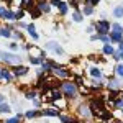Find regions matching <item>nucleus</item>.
Listing matches in <instances>:
<instances>
[{"label": "nucleus", "mask_w": 123, "mask_h": 123, "mask_svg": "<svg viewBox=\"0 0 123 123\" xmlns=\"http://www.w3.org/2000/svg\"><path fill=\"white\" fill-rule=\"evenodd\" d=\"M113 15H115V17H118V18L123 17V7H122V5H120V7H117V8L113 10Z\"/></svg>", "instance_id": "obj_11"}, {"label": "nucleus", "mask_w": 123, "mask_h": 123, "mask_svg": "<svg viewBox=\"0 0 123 123\" xmlns=\"http://www.w3.org/2000/svg\"><path fill=\"white\" fill-rule=\"evenodd\" d=\"M84 13H85V15H90V13H92V7H90V5H87V7L84 8Z\"/></svg>", "instance_id": "obj_24"}, {"label": "nucleus", "mask_w": 123, "mask_h": 123, "mask_svg": "<svg viewBox=\"0 0 123 123\" xmlns=\"http://www.w3.org/2000/svg\"><path fill=\"white\" fill-rule=\"evenodd\" d=\"M72 18H74V21H80V20H82V17H80V13H79V12H76V13L72 15Z\"/></svg>", "instance_id": "obj_22"}, {"label": "nucleus", "mask_w": 123, "mask_h": 123, "mask_svg": "<svg viewBox=\"0 0 123 123\" xmlns=\"http://www.w3.org/2000/svg\"><path fill=\"white\" fill-rule=\"evenodd\" d=\"M108 28H110V25H108L105 20H102V21H98V23H97V31H98L100 35H105V33L108 31Z\"/></svg>", "instance_id": "obj_4"}, {"label": "nucleus", "mask_w": 123, "mask_h": 123, "mask_svg": "<svg viewBox=\"0 0 123 123\" xmlns=\"http://www.w3.org/2000/svg\"><path fill=\"white\" fill-rule=\"evenodd\" d=\"M104 53L105 54H113V48L110 46V44H105L104 46Z\"/></svg>", "instance_id": "obj_13"}, {"label": "nucleus", "mask_w": 123, "mask_h": 123, "mask_svg": "<svg viewBox=\"0 0 123 123\" xmlns=\"http://www.w3.org/2000/svg\"><path fill=\"white\" fill-rule=\"evenodd\" d=\"M2 100H3V97H2V95H0V104H2Z\"/></svg>", "instance_id": "obj_34"}, {"label": "nucleus", "mask_w": 123, "mask_h": 123, "mask_svg": "<svg viewBox=\"0 0 123 123\" xmlns=\"http://www.w3.org/2000/svg\"><path fill=\"white\" fill-rule=\"evenodd\" d=\"M117 72H118V76H123V66H118V67H117Z\"/></svg>", "instance_id": "obj_27"}, {"label": "nucleus", "mask_w": 123, "mask_h": 123, "mask_svg": "<svg viewBox=\"0 0 123 123\" xmlns=\"http://www.w3.org/2000/svg\"><path fill=\"white\" fill-rule=\"evenodd\" d=\"M44 115H49V117H57V113H59V110H54V108H48V110H44L43 112Z\"/></svg>", "instance_id": "obj_9"}, {"label": "nucleus", "mask_w": 123, "mask_h": 123, "mask_svg": "<svg viewBox=\"0 0 123 123\" xmlns=\"http://www.w3.org/2000/svg\"><path fill=\"white\" fill-rule=\"evenodd\" d=\"M59 10H61V13L64 15V13L67 12V5H66V3H62V2H61V5H59Z\"/></svg>", "instance_id": "obj_19"}, {"label": "nucleus", "mask_w": 123, "mask_h": 123, "mask_svg": "<svg viewBox=\"0 0 123 123\" xmlns=\"http://www.w3.org/2000/svg\"><path fill=\"white\" fill-rule=\"evenodd\" d=\"M30 61H31L33 64H39V62H43V59H41V57H30Z\"/></svg>", "instance_id": "obj_21"}, {"label": "nucleus", "mask_w": 123, "mask_h": 123, "mask_svg": "<svg viewBox=\"0 0 123 123\" xmlns=\"http://www.w3.org/2000/svg\"><path fill=\"white\" fill-rule=\"evenodd\" d=\"M38 8L41 10V12H44V13H48V12H49V5H48L46 2H39V3H38Z\"/></svg>", "instance_id": "obj_7"}, {"label": "nucleus", "mask_w": 123, "mask_h": 123, "mask_svg": "<svg viewBox=\"0 0 123 123\" xmlns=\"http://www.w3.org/2000/svg\"><path fill=\"white\" fill-rule=\"evenodd\" d=\"M0 123H2V122H0Z\"/></svg>", "instance_id": "obj_37"}, {"label": "nucleus", "mask_w": 123, "mask_h": 123, "mask_svg": "<svg viewBox=\"0 0 123 123\" xmlns=\"http://www.w3.org/2000/svg\"><path fill=\"white\" fill-rule=\"evenodd\" d=\"M0 112H2V113H8V112H10V107L7 104H0Z\"/></svg>", "instance_id": "obj_12"}, {"label": "nucleus", "mask_w": 123, "mask_h": 123, "mask_svg": "<svg viewBox=\"0 0 123 123\" xmlns=\"http://www.w3.org/2000/svg\"><path fill=\"white\" fill-rule=\"evenodd\" d=\"M85 2H87V3H89V5H95V3H97V2H98V0H85Z\"/></svg>", "instance_id": "obj_29"}, {"label": "nucleus", "mask_w": 123, "mask_h": 123, "mask_svg": "<svg viewBox=\"0 0 123 123\" xmlns=\"http://www.w3.org/2000/svg\"><path fill=\"white\" fill-rule=\"evenodd\" d=\"M44 98L49 100V102H51V100H59V98H61V92H59L57 89H49L46 94H44Z\"/></svg>", "instance_id": "obj_1"}, {"label": "nucleus", "mask_w": 123, "mask_h": 123, "mask_svg": "<svg viewBox=\"0 0 123 123\" xmlns=\"http://www.w3.org/2000/svg\"><path fill=\"white\" fill-rule=\"evenodd\" d=\"M80 92H82V94H89V89H85V87H80Z\"/></svg>", "instance_id": "obj_31"}, {"label": "nucleus", "mask_w": 123, "mask_h": 123, "mask_svg": "<svg viewBox=\"0 0 123 123\" xmlns=\"http://www.w3.org/2000/svg\"><path fill=\"white\" fill-rule=\"evenodd\" d=\"M113 31H115V33H122V35H123V28L118 25V23H115V25H113Z\"/></svg>", "instance_id": "obj_18"}, {"label": "nucleus", "mask_w": 123, "mask_h": 123, "mask_svg": "<svg viewBox=\"0 0 123 123\" xmlns=\"http://www.w3.org/2000/svg\"><path fill=\"white\" fill-rule=\"evenodd\" d=\"M117 105H118V107H123V100H118V102H117Z\"/></svg>", "instance_id": "obj_33"}, {"label": "nucleus", "mask_w": 123, "mask_h": 123, "mask_svg": "<svg viewBox=\"0 0 123 123\" xmlns=\"http://www.w3.org/2000/svg\"><path fill=\"white\" fill-rule=\"evenodd\" d=\"M0 76H2V72H0Z\"/></svg>", "instance_id": "obj_36"}, {"label": "nucleus", "mask_w": 123, "mask_h": 123, "mask_svg": "<svg viewBox=\"0 0 123 123\" xmlns=\"http://www.w3.org/2000/svg\"><path fill=\"white\" fill-rule=\"evenodd\" d=\"M10 35H12V33H10L7 28H2V30H0V36H5V38H8Z\"/></svg>", "instance_id": "obj_16"}, {"label": "nucleus", "mask_w": 123, "mask_h": 123, "mask_svg": "<svg viewBox=\"0 0 123 123\" xmlns=\"http://www.w3.org/2000/svg\"><path fill=\"white\" fill-rule=\"evenodd\" d=\"M90 74H92L94 77H100V76H102V74H100V71H98L97 67H92V69H90Z\"/></svg>", "instance_id": "obj_15"}, {"label": "nucleus", "mask_w": 123, "mask_h": 123, "mask_svg": "<svg viewBox=\"0 0 123 123\" xmlns=\"http://www.w3.org/2000/svg\"><path fill=\"white\" fill-rule=\"evenodd\" d=\"M108 87H110V89H117V87H118V80H110Z\"/></svg>", "instance_id": "obj_23"}, {"label": "nucleus", "mask_w": 123, "mask_h": 123, "mask_svg": "<svg viewBox=\"0 0 123 123\" xmlns=\"http://www.w3.org/2000/svg\"><path fill=\"white\" fill-rule=\"evenodd\" d=\"M0 56H2V59L5 62H10V64H18L20 62V57L15 56V54H10V53H2Z\"/></svg>", "instance_id": "obj_2"}, {"label": "nucleus", "mask_w": 123, "mask_h": 123, "mask_svg": "<svg viewBox=\"0 0 123 123\" xmlns=\"http://www.w3.org/2000/svg\"><path fill=\"white\" fill-rule=\"evenodd\" d=\"M36 115H38V112H28L26 117H28V118H33V117H36Z\"/></svg>", "instance_id": "obj_26"}, {"label": "nucleus", "mask_w": 123, "mask_h": 123, "mask_svg": "<svg viewBox=\"0 0 123 123\" xmlns=\"http://www.w3.org/2000/svg\"><path fill=\"white\" fill-rule=\"evenodd\" d=\"M115 123H120V122H115Z\"/></svg>", "instance_id": "obj_35"}, {"label": "nucleus", "mask_w": 123, "mask_h": 123, "mask_svg": "<svg viewBox=\"0 0 123 123\" xmlns=\"http://www.w3.org/2000/svg\"><path fill=\"white\" fill-rule=\"evenodd\" d=\"M62 90L66 92L67 97H74V95H76V85L69 84V82H64V84H62Z\"/></svg>", "instance_id": "obj_3"}, {"label": "nucleus", "mask_w": 123, "mask_h": 123, "mask_svg": "<svg viewBox=\"0 0 123 123\" xmlns=\"http://www.w3.org/2000/svg\"><path fill=\"white\" fill-rule=\"evenodd\" d=\"M7 123H18V117H17V118H10Z\"/></svg>", "instance_id": "obj_28"}, {"label": "nucleus", "mask_w": 123, "mask_h": 123, "mask_svg": "<svg viewBox=\"0 0 123 123\" xmlns=\"http://www.w3.org/2000/svg\"><path fill=\"white\" fill-rule=\"evenodd\" d=\"M26 71H28V69H26V67H23V66L15 67V74H17V76H25V74H26Z\"/></svg>", "instance_id": "obj_6"}, {"label": "nucleus", "mask_w": 123, "mask_h": 123, "mask_svg": "<svg viewBox=\"0 0 123 123\" xmlns=\"http://www.w3.org/2000/svg\"><path fill=\"white\" fill-rule=\"evenodd\" d=\"M54 74H56V76H61V77H67L69 76V72H66L64 69H57V67H54Z\"/></svg>", "instance_id": "obj_8"}, {"label": "nucleus", "mask_w": 123, "mask_h": 123, "mask_svg": "<svg viewBox=\"0 0 123 123\" xmlns=\"http://www.w3.org/2000/svg\"><path fill=\"white\" fill-rule=\"evenodd\" d=\"M2 77H5L7 80H12V76H10V74H8V71H5V69L2 71Z\"/></svg>", "instance_id": "obj_20"}, {"label": "nucleus", "mask_w": 123, "mask_h": 123, "mask_svg": "<svg viewBox=\"0 0 123 123\" xmlns=\"http://www.w3.org/2000/svg\"><path fill=\"white\" fill-rule=\"evenodd\" d=\"M122 39V33H115L113 31V35H112V41H120Z\"/></svg>", "instance_id": "obj_17"}, {"label": "nucleus", "mask_w": 123, "mask_h": 123, "mask_svg": "<svg viewBox=\"0 0 123 123\" xmlns=\"http://www.w3.org/2000/svg\"><path fill=\"white\" fill-rule=\"evenodd\" d=\"M120 56H123V41H122V43H120V53L117 54V59H118V57H120Z\"/></svg>", "instance_id": "obj_25"}, {"label": "nucleus", "mask_w": 123, "mask_h": 123, "mask_svg": "<svg viewBox=\"0 0 123 123\" xmlns=\"http://www.w3.org/2000/svg\"><path fill=\"white\" fill-rule=\"evenodd\" d=\"M48 48H49V49H53V51H56L57 54H62V48L57 46L56 43H49V44H48Z\"/></svg>", "instance_id": "obj_5"}, {"label": "nucleus", "mask_w": 123, "mask_h": 123, "mask_svg": "<svg viewBox=\"0 0 123 123\" xmlns=\"http://www.w3.org/2000/svg\"><path fill=\"white\" fill-rule=\"evenodd\" d=\"M79 110H80V115H84V117H89V108H87V107H84V105H80V108H79Z\"/></svg>", "instance_id": "obj_14"}, {"label": "nucleus", "mask_w": 123, "mask_h": 123, "mask_svg": "<svg viewBox=\"0 0 123 123\" xmlns=\"http://www.w3.org/2000/svg\"><path fill=\"white\" fill-rule=\"evenodd\" d=\"M28 31H30V35H31V38H33V39H38V35H36V31H35V26H33V25H28Z\"/></svg>", "instance_id": "obj_10"}, {"label": "nucleus", "mask_w": 123, "mask_h": 123, "mask_svg": "<svg viewBox=\"0 0 123 123\" xmlns=\"http://www.w3.org/2000/svg\"><path fill=\"white\" fill-rule=\"evenodd\" d=\"M5 12H7L5 8H0V17H3V18H5Z\"/></svg>", "instance_id": "obj_30"}, {"label": "nucleus", "mask_w": 123, "mask_h": 123, "mask_svg": "<svg viewBox=\"0 0 123 123\" xmlns=\"http://www.w3.org/2000/svg\"><path fill=\"white\" fill-rule=\"evenodd\" d=\"M53 5H56V7H59V5H61V2H59V0H53Z\"/></svg>", "instance_id": "obj_32"}]
</instances>
